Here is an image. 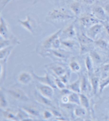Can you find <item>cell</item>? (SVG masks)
I'll list each match as a JSON object with an SVG mask.
<instances>
[{
  "label": "cell",
  "mask_w": 109,
  "mask_h": 121,
  "mask_svg": "<svg viewBox=\"0 0 109 121\" xmlns=\"http://www.w3.org/2000/svg\"><path fill=\"white\" fill-rule=\"evenodd\" d=\"M75 16L71 14L65 8H54L49 12L46 18V21L48 22L59 23L74 19Z\"/></svg>",
  "instance_id": "cell-1"
},
{
  "label": "cell",
  "mask_w": 109,
  "mask_h": 121,
  "mask_svg": "<svg viewBox=\"0 0 109 121\" xmlns=\"http://www.w3.org/2000/svg\"><path fill=\"white\" fill-rule=\"evenodd\" d=\"M18 22L21 26L29 31L33 35H38L42 31V29L40 26L39 20L34 14L27 15L26 19L24 21L18 19Z\"/></svg>",
  "instance_id": "cell-2"
},
{
  "label": "cell",
  "mask_w": 109,
  "mask_h": 121,
  "mask_svg": "<svg viewBox=\"0 0 109 121\" xmlns=\"http://www.w3.org/2000/svg\"><path fill=\"white\" fill-rule=\"evenodd\" d=\"M62 29H59L57 31H56L55 33L52 34L51 35H50L49 37H47L44 40L42 41V42L38 46L36 51L38 54L40 55H44V56H46V53L49 50L52 48V44L53 43L54 40L57 38H59L60 34L61 33Z\"/></svg>",
  "instance_id": "cell-3"
},
{
  "label": "cell",
  "mask_w": 109,
  "mask_h": 121,
  "mask_svg": "<svg viewBox=\"0 0 109 121\" xmlns=\"http://www.w3.org/2000/svg\"><path fill=\"white\" fill-rule=\"evenodd\" d=\"M77 38L80 45V55H85L93 50V48H91V46H93V44H94V40L89 38L86 33L83 31L77 33Z\"/></svg>",
  "instance_id": "cell-4"
},
{
  "label": "cell",
  "mask_w": 109,
  "mask_h": 121,
  "mask_svg": "<svg viewBox=\"0 0 109 121\" xmlns=\"http://www.w3.org/2000/svg\"><path fill=\"white\" fill-rule=\"evenodd\" d=\"M48 55H50V58L55 59L56 60H59L60 61H67L69 60V59L70 58V52H69L68 51L65 50L64 49H50L46 53V56H48Z\"/></svg>",
  "instance_id": "cell-5"
},
{
  "label": "cell",
  "mask_w": 109,
  "mask_h": 121,
  "mask_svg": "<svg viewBox=\"0 0 109 121\" xmlns=\"http://www.w3.org/2000/svg\"><path fill=\"white\" fill-rule=\"evenodd\" d=\"M78 22L81 25V27L83 29L86 30L87 29L91 27L93 25L102 21H100L96 17H94L92 13H87L81 16L78 19Z\"/></svg>",
  "instance_id": "cell-6"
},
{
  "label": "cell",
  "mask_w": 109,
  "mask_h": 121,
  "mask_svg": "<svg viewBox=\"0 0 109 121\" xmlns=\"http://www.w3.org/2000/svg\"><path fill=\"white\" fill-rule=\"evenodd\" d=\"M4 90L15 100L23 101V102H27L29 101V99L26 93L20 88H11L10 89H4Z\"/></svg>",
  "instance_id": "cell-7"
},
{
  "label": "cell",
  "mask_w": 109,
  "mask_h": 121,
  "mask_svg": "<svg viewBox=\"0 0 109 121\" xmlns=\"http://www.w3.org/2000/svg\"><path fill=\"white\" fill-rule=\"evenodd\" d=\"M36 89L40 94H42L44 97H47L50 99L53 98L54 95V88L50 85L45 84L43 83L38 82L36 83Z\"/></svg>",
  "instance_id": "cell-8"
},
{
  "label": "cell",
  "mask_w": 109,
  "mask_h": 121,
  "mask_svg": "<svg viewBox=\"0 0 109 121\" xmlns=\"http://www.w3.org/2000/svg\"><path fill=\"white\" fill-rule=\"evenodd\" d=\"M103 29L104 25L102 22H98L87 29L85 31V33L89 38L95 41L98 37V34L101 33Z\"/></svg>",
  "instance_id": "cell-9"
},
{
  "label": "cell",
  "mask_w": 109,
  "mask_h": 121,
  "mask_svg": "<svg viewBox=\"0 0 109 121\" xmlns=\"http://www.w3.org/2000/svg\"><path fill=\"white\" fill-rule=\"evenodd\" d=\"M33 72L29 71H21L16 76V81L23 85H28L32 82L33 80Z\"/></svg>",
  "instance_id": "cell-10"
},
{
  "label": "cell",
  "mask_w": 109,
  "mask_h": 121,
  "mask_svg": "<svg viewBox=\"0 0 109 121\" xmlns=\"http://www.w3.org/2000/svg\"><path fill=\"white\" fill-rule=\"evenodd\" d=\"M0 22H1V24H0L1 38L5 39H12L15 38L12 35L8 24L7 23L6 21L3 18L2 16H1V18H0Z\"/></svg>",
  "instance_id": "cell-11"
},
{
  "label": "cell",
  "mask_w": 109,
  "mask_h": 121,
  "mask_svg": "<svg viewBox=\"0 0 109 121\" xmlns=\"http://www.w3.org/2000/svg\"><path fill=\"white\" fill-rule=\"evenodd\" d=\"M91 13L93 14V16L96 17L98 20L103 22L106 20H108V15L105 11L103 6L100 5H94L93 6L91 9Z\"/></svg>",
  "instance_id": "cell-12"
},
{
  "label": "cell",
  "mask_w": 109,
  "mask_h": 121,
  "mask_svg": "<svg viewBox=\"0 0 109 121\" xmlns=\"http://www.w3.org/2000/svg\"><path fill=\"white\" fill-rule=\"evenodd\" d=\"M33 95L34 99H36V101L39 104L49 107L50 108H56L53 104V102L51 101V99L44 97L42 94L40 93L37 91V89L33 91Z\"/></svg>",
  "instance_id": "cell-13"
},
{
  "label": "cell",
  "mask_w": 109,
  "mask_h": 121,
  "mask_svg": "<svg viewBox=\"0 0 109 121\" xmlns=\"http://www.w3.org/2000/svg\"><path fill=\"white\" fill-rule=\"evenodd\" d=\"M46 68L50 70V72H53V76L56 77H61V76L68 72V70L67 69L66 67L60 64H55V63L50 64L46 66Z\"/></svg>",
  "instance_id": "cell-14"
},
{
  "label": "cell",
  "mask_w": 109,
  "mask_h": 121,
  "mask_svg": "<svg viewBox=\"0 0 109 121\" xmlns=\"http://www.w3.org/2000/svg\"><path fill=\"white\" fill-rule=\"evenodd\" d=\"M60 36H61L64 39H74L76 36H77V33L74 27V22H73L69 24L68 26L65 27V29H62Z\"/></svg>",
  "instance_id": "cell-15"
},
{
  "label": "cell",
  "mask_w": 109,
  "mask_h": 121,
  "mask_svg": "<svg viewBox=\"0 0 109 121\" xmlns=\"http://www.w3.org/2000/svg\"><path fill=\"white\" fill-rule=\"evenodd\" d=\"M33 75L34 78H35L37 81H38L39 82L43 83V84H45L50 85V86H53L54 88H57V86H56V85H55V83H54V80H53V79L50 78V76L49 75L47 72H46V75H45L44 77L38 76H37L34 72H33Z\"/></svg>",
  "instance_id": "cell-16"
},
{
  "label": "cell",
  "mask_w": 109,
  "mask_h": 121,
  "mask_svg": "<svg viewBox=\"0 0 109 121\" xmlns=\"http://www.w3.org/2000/svg\"><path fill=\"white\" fill-rule=\"evenodd\" d=\"M94 44L96 47L104 52H109V42L107 39L103 38L96 39L94 41Z\"/></svg>",
  "instance_id": "cell-17"
},
{
  "label": "cell",
  "mask_w": 109,
  "mask_h": 121,
  "mask_svg": "<svg viewBox=\"0 0 109 121\" xmlns=\"http://www.w3.org/2000/svg\"><path fill=\"white\" fill-rule=\"evenodd\" d=\"M69 8L71 12L75 17H79L81 13L82 6L80 2L73 0L70 4H69Z\"/></svg>",
  "instance_id": "cell-18"
},
{
  "label": "cell",
  "mask_w": 109,
  "mask_h": 121,
  "mask_svg": "<svg viewBox=\"0 0 109 121\" xmlns=\"http://www.w3.org/2000/svg\"><path fill=\"white\" fill-rule=\"evenodd\" d=\"M1 110V115L4 116V118L7 121H18L17 116H16V112H14L13 110L10 108H6L5 110Z\"/></svg>",
  "instance_id": "cell-19"
},
{
  "label": "cell",
  "mask_w": 109,
  "mask_h": 121,
  "mask_svg": "<svg viewBox=\"0 0 109 121\" xmlns=\"http://www.w3.org/2000/svg\"><path fill=\"white\" fill-rule=\"evenodd\" d=\"M89 78V81L91 83V89L94 95L97 94L99 92V86H100V78L98 76H94L93 73Z\"/></svg>",
  "instance_id": "cell-20"
},
{
  "label": "cell",
  "mask_w": 109,
  "mask_h": 121,
  "mask_svg": "<svg viewBox=\"0 0 109 121\" xmlns=\"http://www.w3.org/2000/svg\"><path fill=\"white\" fill-rule=\"evenodd\" d=\"M89 79H88V78H87V75H84V74L81 75V93H87L90 87H91V83H89Z\"/></svg>",
  "instance_id": "cell-21"
},
{
  "label": "cell",
  "mask_w": 109,
  "mask_h": 121,
  "mask_svg": "<svg viewBox=\"0 0 109 121\" xmlns=\"http://www.w3.org/2000/svg\"><path fill=\"white\" fill-rule=\"evenodd\" d=\"M89 56H91V59L93 61V63L96 64H100L103 63V57L102 56V54L100 53L98 50H91L89 52Z\"/></svg>",
  "instance_id": "cell-22"
},
{
  "label": "cell",
  "mask_w": 109,
  "mask_h": 121,
  "mask_svg": "<svg viewBox=\"0 0 109 121\" xmlns=\"http://www.w3.org/2000/svg\"><path fill=\"white\" fill-rule=\"evenodd\" d=\"M61 46H63L64 48L69 50H74L77 47V43L75 40H74L73 38H68V39H64L61 40Z\"/></svg>",
  "instance_id": "cell-23"
},
{
  "label": "cell",
  "mask_w": 109,
  "mask_h": 121,
  "mask_svg": "<svg viewBox=\"0 0 109 121\" xmlns=\"http://www.w3.org/2000/svg\"><path fill=\"white\" fill-rule=\"evenodd\" d=\"M93 61L91 59V56L89 55L87 56L85 59V65L86 67L87 71V75L89 77H90L93 73Z\"/></svg>",
  "instance_id": "cell-24"
},
{
  "label": "cell",
  "mask_w": 109,
  "mask_h": 121,
  "mask_svg": "<svg viewBox=\"0 0 109 121\" xmlns=\"http://www.w3.org/2000/svg\"><path fill=\"white\" fill-rule=\"evenodd\" d=\"M21 108H23L25 111H26L30 116H32L34 117H38L40 115L38 108L35 105H27V106L22 107Z\"/></svg>",
  "instance_id": "cell-25"
},
{
  "label": "cell",
  "mask_w": 109,
  "mask_h": 121,
  "mask_svg": "<svg viewBox=\"0 0 109 121\" xmlns=\"http://www.w3.org/2000/svg\"><path fill=\"white\" fill-rule=\"evenodd\" d=\"M13 49V46H8L2 49H0V59L1 61H7L8 56L10 55L11 52Z\"/></svg>",
  "instance_id": "cell-26"
},
{
  "label": "cell",
  "mask_w": 109,
  "mask_h": 121,
  "mask_svg": "<svg viewBox=\"0 0 109 121\" xmlns=\"http://www.w3.org/2000/svg\"><path fill=\"white\" fill-rule=\"evenodd\" d=\"M69 68L71 72H74V73H78L81 71V66L77 59L74 58H72L69 62Z\"/></svg>",
  "instance_id": "cell-27"
},
{
  "label": "cell",
  "mask_w": 109,
  "mask_h": 121,
  "mask_svg": "<svg viewBox=\"0 0 109 121\" xmlns=\"http://www.w3.org/2000/svg\"><path fill=\"white\" fill-rule=\"evenodd\" d=\"M72 92H74L76 93H81V77L76 80L74 82L71 83L70 85L67 86Z\"/></svg>",
  "instance_id": "cell-28"
},
{
  "label": "cell",
  "mask_w": 109,
  "mask_h": 121,
  "mask_svg": "<svg viewBox=\"0 0 109 121\" xmlns=\"http://www.w3.org/2000/svg\"><path fill=\"white\" fill-rule=\"evenodd\" d=\"M20 44V42L18 41V39L16 38H14L12 39H5L1 38V49L8 47V46H12V44Z\"/></svg>",
  "instance_id": "cell-29"
},
{
  "label": "cell",
  "mask_w": 109,
  "mask_h": 121,
  "mask_svg": "<svg viewBox=\"0 0 109 121\" xmlns=\"http://www.w3.org/2000/svg\"><path fill=\"white\" fill-rule=\"evenodd\" d=\"M80 101H81V105L85 108L87 112L89 113L90 111V102L89 99L87 97V95L84 93H80Z\"/></svg>",
  "instance_id": "cell-30"
},
{
  "label": "cell",
  "mask_w": 109,
  "mask_h": 121,
  "mask_svg": "<svg viewBox=\"0 0 109 121\" xmlns=\"http://www.w3.org/2000/svg\"><path fill=\"white\" fill-rule=\"evenodd\" d=\"M68 98H69V103L74 105H81L79 93L72 92L68 95Z\"/></svg>",
  "instance_id": "cell-31"
},
{
  "label": "cell",
  "mask_w": 109,
  "mask_h": 121,
  "mask_svg": "<svg viewBox=\"0 0 109 121\" xmlns=\"http://www.w3.org/2000/svg\"><path fill=\"white\" fill-rule=\"evenodd\" d=\"M87 110L83 107H76L74 109V114L76 118H82L87 114Z\"/></svg>",
  "instance_id": "cell-32"
},
{
  "label": "cell",
  "mask_w": 109,
  "mask_h": 121,
  "mask_svg": "<svg viewBox=\"0 0 109 121\" xmlns=\"http://www.w3.org/2000/svg\"><path fill=\"white\" fill-rule=\"evenodd\" d=\"M8 107V102L5 97L4 93L2 91V89L1 91L0 94V108L1 110H5Z\"/></svg>",
  "instance_id": "cell-33"
},
{
  "label": "cell",
  "mask_w": 109,
  "mask_h": 121,
  "mask_svg": "<svg viewBox=\"0 0 109 121\" xmlns=\"http://www.w3.org/2000/svg\"><path fill=\"white\" fill-rule=\"evenodd\" d=\"M109 84V76L102 78L100 81V86H99V93H102L103 90Z\"/></svg>",
  "instance_id": "cell-34"
},
{
  "label": "cell",
  "mask_w": 109,
  "mask_h": 121,
  "mask_svg": "<svg viewBox=\"0 0 109 121\" xmlns=\"http://www.w3.org/2000/svg\"><path fill=\"white\" fill-rule=\"evenodd\" d=\"M6 62L1 61V71H0V80L1 84H3L5 79V72H6Z\"/></svg>",
  "instance_id": "cell-35"
},
{
  "label": "cell",
  "mask_w": 109,
  "mask_h": 121,
  "mask_svg": "<svg viewBox=\"0 0 109 121\" xmlns=\"http://www.w3.org/2000/svg\"><path fill=\"white\" fill-rule=\"evenodd\" d=\"M54 83H55V85H56V86H57V88H58L59 89H60V90L66 88V84L63 82L61 81V80L59 77H56V76H54Z\"/></svg>",
  "instance_id": "cell-36"
},
{
  "label": "cell",
  "mask_w": 109,
  "mask_h": 121,
  "mask_svg": "<svg viewBox=\"0 0 109 121\" xmlns=\"http://www.w3.org/2000/svg\"><path fill=\"white\" fill-rule=\"evenodd\" d=\"M42 118L44 120H48V119H50L53 116V114L51 112L50 110H44L42 112Z\"/></svg>",
  "instance_id": "cell-37"
},
{
  "label": "cell",
  "mask_w": 109,
  "mask_h": 121,
  "mask_svg": "<svg viewBox=\"0 0 109 121\" xmlns=\"http://www.w3.org/2000/svg\"><path fill=\"white\" fill-rule=\"evenodd\" d=\"M59 78L61 80V81H62L63 82L67 85V84L69 82V79H70V74H69V72L66 73L64 75H63V76H61V77Z\"/></svg>",
  "instance_id": "cell-38"
},
{
  "label": "cell",
  "mask_w": 109,
  "mask_h": 121,
  "mask_svg": "<svg viewBox=\"0 0 109 121\" xmlns=\"http://www.w3.org/2000/svg\"><path fill=\"white\" fill-rule=\"evenodd\" d=\"M102 22V24H103L104 25V30H105V32L107 33V35H108V36H109V20H106V21H103Z\"/></svg>",
  "instance_id": "cell-39"
},
{
  "label": "cell",
  "mask_w": 109,
  "mask_h": 121,
  "mask_svg": "<svg viewBox=\"0 0 109 121\" xmlns=\"http://www.w3.org/2000/svg\"><path fill=\"white\" fill-rule=\"evenodd\" d=\"M61 102L62 104H68V103H69L68 95H63L61 98Z\"/></svg>",
  "instance_id": "cell-40"
},
{
  "label": "cell",
  "mask_w": 109,
  "mask_h": 121,
  "mask_svg": "<svg viewBox=\"0 0 109 121\" xmlns=\"http://www.w3.org/2000/svg\"><path fill=\"white\" fill-rule=\"evenodd\" d=\"M82 3L87 6H92L93 4H95L96 0H82Z\"/></svg>",
  "instance_id": "cell-41"
},
{
  "label": "cell",
  "mask_w": 109,
  "mask_h": 121,
  "mask_svg": "<svg viewBox=\"0 0 109 121\" xmlns=\"http://www.w3.org/2000/svg\"><path fill=\"white\" fill-rule=\"evenodd\" d=\"M103 7L105 10V11L106 12L107 15L109 17V1H106L103 4Z\"/></svg>",
  "instance_id": "cell-42"
},
{
  "label": "cell",
  "mask_w": 109,
  "mask_h": 121,
  "mask_svg": "<svg viewBox=\"0 0 109 121\" xmlns=\"http://www.w3.org/2000/svg\"><path fill=\"white\" fill-rule=\"evenodd\" d=\"M101 71L103 72V73H108L109 72V64L104 65L102 67Z\"/></svg>",
  "instance_id": "cell-43"
},
{
  "label": "cell",
  "mask_w": 109,
  "mask_h": 121,
  "mask_svg": "<svg viewBox=\"0 0 109 121\" xmlns=\"http://www.w3.org/2000/svg\"><path fill=\"white\" fill-rule=\"evenodd\" d=\"M50 1H51V2H53L54 4H59V0H49Z\"/></svg>",
  "instance_id": "cell-44"
},
{
  "label": "cell",
  "mask_w": 109,
  "mask_h": 121,
  "mask_svg": "<svg viewBox=\"0 0 109 121\" xmlns=\"http://www.w3.org/2000/svg\"><path fill=\"white\" fill-rule=\"evenodd\" d=\"M8 1H10V0H8Z\"/></svg>",
  "instance_id": "cell-45"
}]
</instances>
